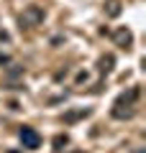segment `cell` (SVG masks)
<instances>
[{
	"instance_id": "3957f363",
	"label": "cell",
	"mask_w": 146,
	"mask_h": 153,
	"mask_svg": "<svg viewBox=\"0 0 146 153\" xmlns=\"http://www.w3.org/2000/svg\"><path fill=\"white\" fill-rule=\"evenodd\" d=\"M118 41H120V44H128V41H131V33L128 31H120L118 33Z\"/></svg>"
},
{
	"instance_id": "7a4b0ae2",
	"label": "cell",
	"mask_w": 146,
	"mask_h": 153,
	"mask_svg": "<svg viewBox=\"0 0 146 153\" xmlns=\"http://www.w3.org/2000/svg\"><path fill=\"white\" fill-rule=\"evenodd\" d=\"M118 13H120V5H118V0H113V3H108V16H118Z\"/></svg>"
},
{
	"instance_id": "6da1fadb",
	"label": "cell",
	"mask_w": 146,
	"mask_h": 153,
	"mask_svg": "<svg viewBox=\"0 0 146 153\" xmlns=\"http://www.w3.org/2000/svg\"><path fill=\"white\" fill-rule=\"evenodd\" d=\"M21 143L33 151V148L41 146V138H38V133L33 130V128H21Z\"/></svg>"
}]
</instances>
